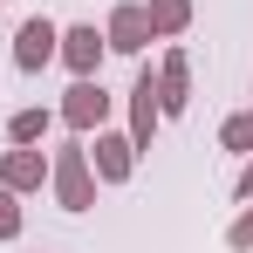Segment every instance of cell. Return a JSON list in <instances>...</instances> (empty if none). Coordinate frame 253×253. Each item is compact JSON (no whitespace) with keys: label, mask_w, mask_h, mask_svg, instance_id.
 <instances>
[{"label":"cell","mask_w":253,"mask_h":253,"mask_svg":"<svg viewBox=\"0 0 253 253\" xmlns=\"http://www.w3.org/2000/svg\"><path fill=\"white\" fill-rule=\"evenodd\" d=\"M55 42H62V28H55L48 14L21 21V28H14V69H21V76H42L48 62H55Z\"/></svg>","instance_id":"cell-7"},{"label":"cell","mask_w":253,"mask_h":253,"mask_svg":"<svg viewBox=\"0 0 253 253\" xmlns=\"http://www.w3.org/2000/svg\"><path fill=\"white\" fill-rule=\"evenodd\" d=\"M89 171H96V185H130L137 178V144H130V130H89Z\"/></svg>","instance_id":"cell-3"},{"label":"cell","mask_w":253,"mask_h":253,"mask_svg":"<svg viewBox=\"0 0 253 253\" xmlns=\"http://www.w3.org/2000/svg\"><path fill=\"white\" fill-rule=\"evenodd\" d=\"M144 14H151L158 42H185V28H192V0H144Z\"/></svg>","instance_id":"cell-11"},{"label":"cell","mask_w":253,"mask_h":253,"mask_svg":"<svg viewBox=\"0 0 253 253\" xmlns=\"http://www.w3.org/2000/svg\"><path fill=\"white\" fill-rule=\"evenodd\" d=\"M103 42H110V55H130V62H144V48L158 42V35H151V14H144V0H117V7H110V21H103Z\"/></svg>","instance_id":"cell-4"},{"label":"cell","mask_w":253,"mask_h":253,"mask_svg":"<svg viewBox=\"0 0 253 253\" xmlns=\"http://www.w3.org/2000/svg\"><path fill=\"white\" fill-rule=\"evenodd\" d=\"M0 185H7L14 199L42 192V185H48V151H42V144H14V151H0Z\"/></svg>","instance_id":"cell-9"},{"label":"cell","mask_w":253,"mask_h":253,"mask_svg":"<svg viewBox=\"0 0 253 253\" xmlns=\"http://www.w3.org/2000/svg\"><path fill=\"white\" fill-rule=\"evenodd\" d=\"M219 144H226L233 158H253V110H233V117L219 124Z\"/></svg>","instance_id":"cell-12"},{"label":"cell","mask_w":253,"mask_h":253,"mask_svg":"<svg viewBox=\"0 0 253 253\" xmlns=\"http://www.w3.org/2000/svg\"><path fill=\"white\" fill-rule=\"evenodd\" d=\"M48 192H55L62 212H89L96 206V171H89V144L83 137H69V144L48 158Z\"/></svg>","instance_id":"cell-1"},{"label":"cell","mask_w":253,"mask_h":253,"mask_svg":"<svg viewBox=\"0 0 253 253\" xmlns=\"http://www.w3.org/2000/svg\"><path fill=\"white\" fill-rule=\"evenodd\" d=\"M233 192H240V199H253V158L240 165V178H233Z\"/></svg>","instance_id":"cell-15"},{"label":"cell","mask_w":253,"mask_h":253,"mask_svg":"<svg viewBox=\"0 0 253 253\" xmlns=\"http://www.w3.org/2000/svg\"><path fill=\"white\" fill-rule=\"evenodd\" d=\"M226 247H233V253H253V199H247V212L226 226Z\"/></svg>","instance_id":"cell-14"},{"label":"cell","mask_w":253,"mask_h":253,"mask_svg":"<svg viewBox=\"0 0 253 253\" xmlns=\"http://www.w3.org/2000/svg\"><path fill=\"white\" fill-rule=\"evenodd\" d=\"M21 226H28V212H21V199L0 185V240H21Z\"/></svg>","instance_id":"cell-13"},{"label":"cell","mask_w":253,"mask_h":253,"mask_svg":"<svg viewBox=\"0 0 253 253\" xmlns=\"http://www.w3.org/2000/svg\"><path fill=\"white\" fill-rule=\"evenodd\" d=\"M103 55H110V42H103V28H96V21L62 28V42H55V62H62L69 76H103Z\"/></svg>","instance_id":"cell-6"},{"label":"cell","mask_w":253,"mask_h":253,"mask_svg":"<svg viewBox=\"0 0 253 253\" xmlns=\"http://www.w3.org/2000/svg\"><path fill=\"white\" fill-rule=\"evenodd\" d=\"M151 83H158V110H165V117H185V110H192V55H185V48H165V55L151 62Z\"/></svg>","instance_id":"cell-5"},{"label":"cell","mask_w":253,"mask_h":253,"mask_svg":"<svg viewBox=\"0 0 253 253\" xmlns=\"http://www.w3.org/2000/svg\"><path fill=\"white\" fill-rule=\"evenodd\" d=\"M48 130H55V110L28 103V110H14V117L0 124V137H7V144H48Z\"/></svg>","instance_id":"cell-10"},{"label":"cell","mask_w":253,"mask_h":253,"mask_svg":"<svg viewBox=\"0 0 253 253\" xmlns=\"http://www.w3.org/2000/svg\"><path fill=\"white\" fill-rule=\"evenodd\" d=\"M110 110H117V96L103 89V76H76V83L62 89L55 124H69L76 137H89V130H103V124H110Z\"/></svg>","instance_id":"cell-2"},{"label":"cell","mask_w":253,"mask_h":253,"mask_svg":"<svg viewBox=\"0 0 253 253\" xmlns=\"http://www.w3.org/2000/svg\"><path fill=\"white\" fill-rule=\"evenodd\" d=\"M158 124H165V110H158L151 62H137V83H130V144H137V151H151V144H158Z\"/></svg>","instance_id":"cell-8"}]
</instances>
